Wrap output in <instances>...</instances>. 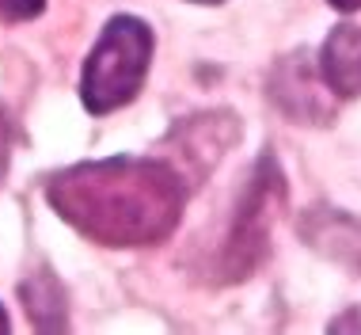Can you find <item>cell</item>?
<instances>
[{
	"instance_id": "obj_1",
	"label": "cell",
	"mask_w": 361,
	"mask_h": 335,
	"mask_svg": "<svg viewBox=\"0 0 361 335\" xmlns=\"http://www.w3.org/2000/svg\"><path fill=\"white\" fill-rule=\"evenodd\" d=\"M187 180L171 160L106 156L50 175L46 199L57 218L103 248H149L179 225Z\"/></svg>"
},
{
	"instance_id": "obj_2",
	"label": "cell",
	"mask_w": 361,
	"mask_h": 335,
	"mask_svg": "<svg viewBox=\"0 0 361 335\" xmlns=\"http://www.w3.org/2000/svg\"><path fill=\"white\" fill-rule=\"evenodd\" d=\"M152 61V31L137 16H114L92 46L80 73V103L92 114H111L141 92Z\"/></svg>"
},
{
	"instance_id": "obj_3",
	"label": "cell",
	"mask_w": 361,
	"mask_h": 335,
	"mask_svg": "<svg viewBox=\"0 0 361 335\" xmlns=\"http://www.w3.org/2000/svg\"><path fill=\"white\" fill-rule=\"evenodd\" d=\"M286 202V180L274 160V153H262L255 172H251L247 187L240 194V206L232 213L228 240L221 248V282H243L251 271L262 263L270 244V229H274V213Z\"/></svg>"
},
{
	"instance_id": "obj_4",
	"label": "cell",
	"mask_w": 361,
	"mask_h": 335,
	"mask_svg": "<svg viewBox=\"0 0 361 335\" xmlns=\"http://www.w3.org/2000/svg\"><path fill=\"white\" fill-rule=\"evenodd\" d=\"M270 100H274L281 111H286L293 122L305 126H327L335 118V103H331V88L319 73V65H308V54L297 50L289 57H281L270 73Z\"/></svg>"
},
{
	"instance_id": "obj_5",
	"label": "cell",
	"mask_w": 361,
	"mask_h": 335,
	"mask_svg": "<svg viewBox=\"0 0 361 335\" xmlns=\"http://www.w3.org/2000/svg\"><path fill=\"white\" fill-rule=\"evenodd\" d=\"M236 137H240V122L228 111L194 114L168 134V145H175V156H179V160H171V164L183 172L187 183H198L202 175L221 160V153L228 149Z\"/></svg>"
},
{
	"instance_id": "obj_6",
	"label": "cell",
	"mask_w": 361,
	"mask_h": 335,
	"mask_svg": "<svg viewBox=\"0 0 361 335\" xmlns=\"http://www.w3.org/2000/svg\"><path fill=\"white\" fill-rule=\"evenodd\" d=\"M319 73L335 100H357L361 95V27L338 23L319 46Z\"/></svg>"
},
{
	"instance_id": "obj_7",
	"label": "cell",
	"mask_w": 361,
	"mask_h": 335,
	"mask_svg": "<svg viewBox=\"0 0 361 335\" xmlns=\"http://www.w3.org/2000/svg\"><path fill=\"white\" fill-rule=\"evenodd\" d=\"M300 236L312 244L316 252L343 259L350 267L361 271V218L343 210H312L300 221Z\"/></svg>"
},
{
	"instance_id": "obj_8",
	"label": "cell",
	"mask_w": 361,
	"mask_h": 335,
	"mask_svg": "<svg viewBox=\"0 0 361 335\" xmlns=\"http://www.w3.org/2000/svg\"><path fill=\"white\" fill-rule=\"evenodd\" d=\"M19 298H23V305H27V312H31L38 331H65L69 328V317H65V293H61L57 274L50 267H38L31 278H23Z\"/></svg>"
},
{
	"instance_id": "obj_9",
	"label": "cell",
	"mask_w": 361,
	"mask_h": 335,
	"mask_svg": "<svg viewBox=\"0 0 361 335\" xmlns=\"http://www.w3.org/2000/svg\"><path fill=\"white\" fill-rule=\"evenodd\" d=\"M46 0H0V19L4 23H27V19L42 16Z\"/></svg>"
},
{
	"instance_id": "obj_10",
	"label": "cell",
	"mask_w": 361,
	"mask_h": 335,
	"mask_svg": "<svg viewBox=\"0 0 361 335\" xmlns=\"http://www.w3.org/2000/svg\"><path fill=\"white\" fill-rule=\"evenodd\" d=\"M8 160H12V122H8V114L0 111V183H4Z\"/></svg>"
},
{
	"instance_id": "obj_11",
	"label": "cell",
	"mask_w": 361,
	"mask_h": 335,
	"mask_svg": "<svg viewBox=\"0 0 361 335\" xmlns=\"http://www.w3.org/2000/svg\"><path fill=\"white\" fill-rule=\"evenodd\" d=\"M331 331H361V309H346L338 320H331Z\"/></svg>"
},
{
	"instance_id": "obj_12",
	"label": "cell",
	"mask_w": 361,
	"mask_h": 335,
	"mask_svg": "<svg viewBox=\"0 0 361 335\" xmlns=\"http://www.w3.org/2000/svg\"><path fill=\"white\" fill-rule=\"evenodd\" d=\"M331 8H338V12H361V0H327Z\"/></svg>"
},
{
	"instance_id": "obj_13",
	"label": "cell",
	"mask_w": 361,
	"mask_h": 335,
	"mask_svg": "<svg viewBox=\"0 0 361 335\" xmlns=\"http://www.w3.org/2000/svg\"><path fill=\"white\" fill-rule=\"evenodd\" d=\"M8 328H12V320H8V312H4V305H0V335H4Z\"/></svg>"
},
{
	"instance_id": "obj_14",
	"label": "cell",
	"mask_w": 361,
	"mask_h": 335,
	"mask_svg": "<svg viewBox=\"0 0 361 335\" xmlns=\"http://www.w3.org/2000/svg\"><path fill=\"white\" fill-rule=\"evenodd\" d=\"M187 4H221V0H187Z\"/></svg>"
}]
</instances>
